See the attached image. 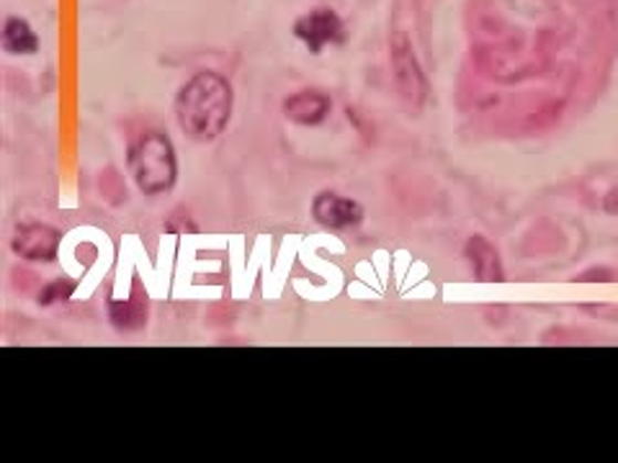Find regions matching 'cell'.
<instances>
[{"mask_svg": "<svg viewBox=\"0 0 618 463\" xmlns=\"http://www.w3.org/2000/svg\"><path fill=\"white\" fill-rule=\"evenodd\" d=\"M312 217L320 227L325 230H350V227H358L364 222V209L362 203L354 199H346V196L338 193H317L315 201H312Z\"/></svg>", "mask_w": 618, "mask_h": 463, "instance_id": "obj_4", "label": "cell"}, {"mask_svg": "<svg viewBox=\"0 0 618 463\" xmlns=\"http://www.w3.org/2000/svg\"><path fill=\"white\" fill-rule=\"evenodd\" d=\"M389 54H392V75L397 83V93H400L405 104L420 108L428 98V81L418 57H415L410 36L395 34L392 44H389Z\"/></svg>", "mask_w": 618, "mask_h": 463, "instance_id": "obj_3", "label": "cell"}, {"mask_svg": "<svg viewBox=\"0 0 618 463\" xmlns=\"http://www.w3.org/2000/svg\"><path fill=\"white\" fill-rule=\"evenodd\" d=\"M75 292V281H70V278H57V281H52L50 286L44 288L42 296H39V304H54V302H65L73 296Z\"/></svg>", "mask_w": 618, "mask_h": 463, "instance_id": "obj_11", "label": "cell"}, {"mask_svg": "<svg viewBox=\"0 0 618 463\" xmlns=\"http://www.w3.org/2000/svg\"><path fill=\"white\" fill-rule=\"evenodd\" d=\"M331 98L320 91H300L284 101V116L300 127H317L331 116Z\"/></svg>", "mask_w": 618, "mask_h": 463, "instance_id": "obj_7", "label": "cell"}, {"mask_svg": "<svg viewBox=\"0 0 618 463\" xmlns=\"http://www.w3.org/2000/svg\"><path fill=\"white\" fill-rule=\"evenodd\" d=\"M11 248L23 261L50 263L57 257L60 232L44 224H19L13 232Z\"/></svg>", "mask_w": 618, "mask_h": 463, "instance_id": "obj_5", "label": "cell"}, {"mask_svg": "<svg viewBox=\"0 0 618 463\" xmlns=\"http://www.w3.org/2000/svg\"><path fill=\"white\" fill-rule=\"evenodd\" d=\"M145 312L143 309H132V304L127 302H112V322L119 329H135L143 325Z\"/></svg>", "mask_w": 618, "mask_h": 463, "instance_id": "obj_10", "label": "cell"}, {"mask_svg": "<svg viewBox=\"0 0 618 463\" xmlns=\"http://www.w3.org/2000/svg\"><path fill=\"white\" fill-rule=\"evenodd\" d=\"M606 211H611V214H618V188H614L611 193L606 196Z\"/></svg>", "mask_w": 618, "mask_h": 463, "instance_id": "obj_12", "label": "cell"}, {"mask_svg": "<svg viewBox=\"0 0 618 463\" xmlns=\"http://www.w3.org/2000/svg\"><path fill=\"white\" fill-rule=\"evenodd\" d=\"M234 93L224 75L197 73L176 96V119L193 143H214L230 124Z\"/></svg>", "mask_w": 618, "mask_h": 463, "instance_id": "obj_1", "label": "cell"}, {"mask_svg": "<svg viewBox=\"0 0 618 463\" xmlns=\"http://www.w3.org/2000/svg\"><path fill=\"white\" fill-rule=\"evenodd\" d=\"M464 255L469 265H472V273L476 281H484V284H500V281L505 278L503 261H500V253L492 248L490 240L469 238Z\"/></svg>", "mask_w": 618, "mask_h": 463, "instance_id": "obj_8", "label": "cell"}, {"mask_svg": "<svg viewBox=\"0 0 618 463\" xmlns=\"http://www.w3.org/2000/svg\"><path fill=\"white\" fill-rule=\"evenodd\" d=\"M3 46L11 54H34L39 50V39L27 21L11 15L3 27Z\"/></svg>", "mask_w": 618, "mask_h": 463, "instance_id": "obj_9", "label": "cell"}, {"mask_svg": "<svg viewBox=\"0 0 618 463\" xmlns=\"http://www.w3.org/2000/svg\"><path fill=\"white\" fill-rule=\"evenodd\" d=\"M294 34L300 36L312 52H320V50H325L327 44L341 42L343 21L338 13L331 11V8H317V11L302 15V19L296 21Z\"/></svg>", "mask_w": 618, "mask_h": 463, "instance_id": "obj_6", "label": "cell"}, {"mask_svg": "<svg viewBox=\"0 0 618 463\" xmlns=\"http://www.w3.org/2000/svg\"><path fill=\"white\" fill-rule=\"evenodd\" d=\"M129 170L143 193H168L178 178V160L170 139L166 135H158V131L139 137L129 147Z\"/></svg>", "mask_w": 618, "mask_h": 463, "instance_id": "obj_2", "label": "cell"}]
</instances>
